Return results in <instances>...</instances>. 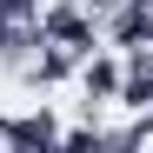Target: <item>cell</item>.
Wrapping results in <instances>:
<instances>
[{"instance_id": "cell-1", "label": "cell", "mask_w": 153, "mask_h": 153, "mask_svg": "<svg viewBox=\"0 0 153 153\" xmlns=\"http://www.w3.org/2000/svg\"><path fill=\"white\" fill-rule=\"evenodd\" d=\"M73 73H80V100H87V113L113 107V93H120V60H107V53H87Z\"/></svg>"}, {"instance_id": "cell-2", "label": "cell", "mask_w": 153, "mask_h": 153, "mask_svg": "<svg viewBox=\"0 0 153 153\" xmlns=\"http://www.w3.org/2000/svg\"><path fill=\"white\" fill-rule=\"evenodd\" d=\"M53 140H60L53 113H13V120H0V146H53Z\"/></svg>"}, {"instance_id": "cell-3", "label": "cell", "mask_w": 153, "mask_h": 153, "mask_svg": "<svg viewBox=\"0 0 153 153\" xmlns=\"http://www.w3.org/2000/svg\"><path fill=\"white\" fill-rule=\"evenodd\" d=\"M40 7H47V0H0V13H13V20H33Z\"/></svg>"}]
</instances>
